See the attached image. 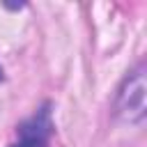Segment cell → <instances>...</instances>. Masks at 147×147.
<instances>
[{
    "mask_svg": "<svg viewBox=\"0 0 147 147\" xmlns=\"http://www.w3.org/2000/svg\"><path fill=\"white\" fill-rule=\"evenodd\" d=\"M113 117L119 124L140 126L147 117V67L140 60L119 83L113 99Z\"/></svg>",
    "mask_w": 147,
    "mask_h": 147,
    "instance_id": "1",
    "label": "cell"
},
{
    "mask_svg": "<svg viewBox=\"0 0 147 147\" xmlns=\"http://www.w3.org/2000/svg\"><path fill=\"white\" fill-rule=\"evenodd\" d=\"M0 80H2V67H0Z\"/></svg>",
    "mask_w": 147,
    "mask_h": 147,
    "instance_id": "3",
    "label": "cell"
},
{
    "mask_svg": "<svg viewBox=\"0 0 147 147\" xmlns=\"http://www.w3.org/2000/svg\"><path fill=\"white\" fill-rule=\"evenodd\" d=\"M51 136H53V119L48 106H44L23 124H18L16 140L9 147H48Z\"/></svg>",
    "mask_w": 147,
    "mask_h": 147,
    "instance_id": "2",
    "label": "cell"
}]
</instances>
